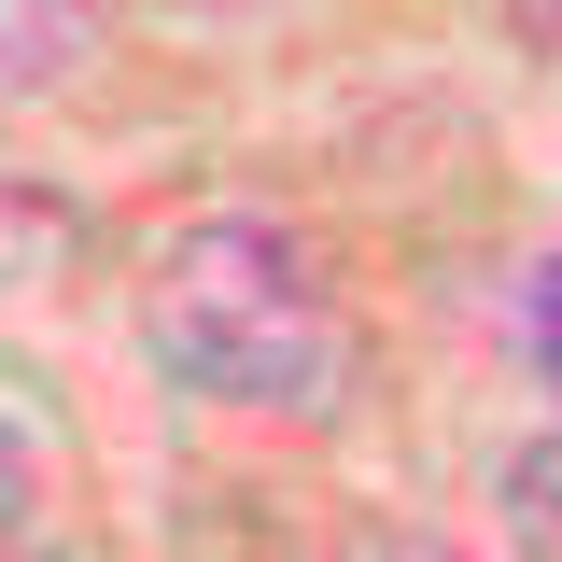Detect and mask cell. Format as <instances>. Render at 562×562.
<instances>
[{
  "label": "cell",
  "mask_w": 562,
  "mask_h": 562,
  "mask_svg": "<svg viewBox=\"0 0 562 562\" xmlns=\"http://www.w3.org/2000/svg\"><path fill=\"white\" fill-rule=\"evenodd\" d=\"M140 338H155V366L183 394H225V408H338V380H351V338H338L324 281H310V254L281 225L169 239Z\"/></svg>",
  "instance_id": "1"
},
{
  "label": "cell",
  "mask_w": 562,
  "mask_h": 562,
  "mask_svg": "<svg viewBox=\"0 0 562 562\" xmlns=\"http://www.w3.org/2000/svg\"><path fill=\"white\" fill-rule=\"evenodd\" d=\"M520 351H535V380L562 394V254L535 268V295H520Z\"/></svg>",
  "instance_id": "2"
},
{
  "label": "cell",
  "mask_w": 562,
  "mask_h": 562,
  "mask_svg": "<svg viewBox=\"0 0 562 562\" xmlns=\"http://www.w3.org/2000/svg\"><path fill=\"white\" fill-rule=\"evenodd\" d=\"M324 562H464V549H436V535H351V549H324Z\"/></svg>",
  "instance_id": "3"
}]
</instances>
